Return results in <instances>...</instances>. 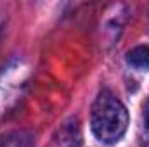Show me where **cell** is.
<instances>
[{
  "label": "cell",
  "mask_w": 149,
  "mask_h": 147,
  "mask_svg": "<svg viewBox=\"0 0 149 147\" xmlns=\"http://www.w3.org/2000/svg\"><path fill=\"white\" fill-rule=\"evenodd\" d=\"M90 123H92L94 135L101 142L114 144L127 132L128 112L125 109V106L111 92L104 90L99 94V97L95 99V102L92 106Z\"/></svg>",
  "instance_id": "obj_1"
},
{
  "label": "cell",
  "mask_w": 149,
  "mask_h": 147,
  "mask_svg": "<svg viewBox=\"0 0 149 147\" xmlns=\"http://www.w3.org/2000/svg\"><path fill=\"white\" fill-rule=\"evenodd\" d=\"M0 147H33V140L23 132H10L0 135Z\"/></svg>",
  "instance_id": "obj_2"
},
{
  "label": "cell",
  "mask_w": 149,
  "mask_h": 147,
  "mask_svg": "<svg viewBox=\"0 0 149 147\" xmlns=\"http://www.w3.org/2000/svg\"><path fill=\"white\" fill-rule=\"evenodd\" d=\"M127 59L135 68H149V45H141L132 49Z\"/></svg>",
  "instance_id": "obj_3"
},
{
  "label": "cell",
  "mask_w": 149,
  "mask_h": 147,
  "mask_svg": "<svg viewBox=\"0 0 149 147\" xmlns=\"http://www.w3.org/2000/svg\"><path fill=\"white\" fill-rule=\"evenodd\" d=\"M144 123H146V128L149 130V97L144 104Z\"/></svg>",
  "instance_id": "obj_4"
}]
</instances>
